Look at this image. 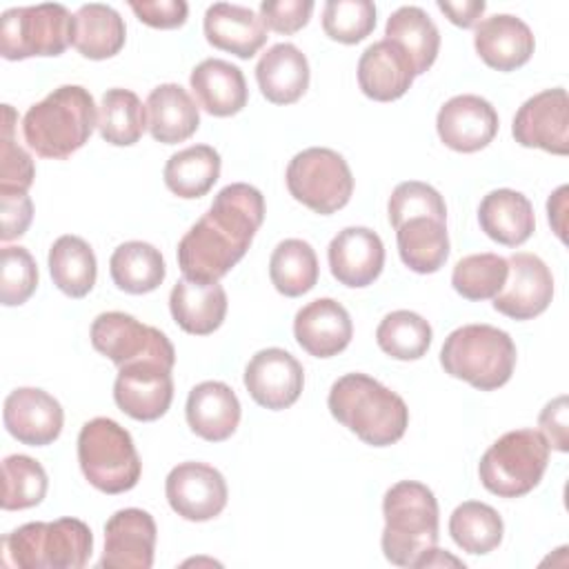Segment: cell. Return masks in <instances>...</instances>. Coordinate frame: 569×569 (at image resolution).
<instances>
[{
  "label": "cell",
  "mask_w": 569,
  "mask_h": 569,
  "mask_svg": "<svg viewBox=\"0 0 569 569\" xmlns=\"http://www.w3.org/2000/svg\"><path fill=\"white\" fill-rule=\"evenodd\" d=\"M264 220L262 193L233 182L222 187L207 213L178 242V267L184 278L218 282L236 267Z\"/></svg>",
  "instance_id": "1"
},
{
  "label": "cell",
  "mask_w": 569,
  "mask_h": 569,
  "mask_svg": "<svg viewBox=\"0 0 569 569\" xmlns=\"http://www.w3.org/2000/svg\"><path fill=\"white\" fill-rule=\"evenodd\" d=\"M327 405L342 427L371 447L398 442L409 425L405 400L367 373H345L338 378L329 389Z\"/></svg>",
  "instance_id": "2"
},
{
  "label": "cell",
  "mask_w": 569,
  "mask_h": 569,
  "mask_svg": "<svg viewBox=\"0 0 569 569\" xmlns=\"http://www.w3.org/2000/svg\"><path fill=\"white\" fill-rule=\"evenodd\" d=\"M98 127V111L89 89L62 84L31 104L22 118V136L40 158L64 160L76 153Z\"/></svg>",
  "instance_id": "3"
},
{
  "label": "cell",
  "mask_w": 569,
  "mask_h": 569,
  "mask_svg": "<svg viewBox=\"0 0 569 569\" xmlns=\"http://www.w3.org/2000/svg\"><path fill=\"white\" fill-rule=\"evenodd\" d=\"M382 553L396 567H416L438 542V500L416 480H400L382 498Z\"/></svg>",
  "instance_id": "4"
},
{
  "label": "cell",
  "mask_w": 569,
  "mask_h": 569,
  "mask_svg": "<svg viewBox=\"0 0 569 569\" xmlns=\"http://www.w3.org/2000/svg\"><path fill=\"white\" fill-rule=\"evenodd\" d=\"M93 551V533L78 518L27 522L2 538V562L18 569H82Z\"/></svg>",
  "instance_id": "5"
},
{
  "label": "cell",
  "mask_w": 569,
  "mask_h": 569,
  "mask_svg": "<svg viewBox=\"0 0 569 569\" xmlns=\"http://www.w3.org/2000/svg\"><path fill=\"white\" fill-rule=\"evenodd\" d=\"M442 369L480 391H493L509 382L516 367L511 336L491 325H465L453 329L440 349Z\"/></svg>",
  "instance_id": "6"
},
{
  "label": "cell",
  "mask_w": 569,
  "mask_h": 569,
  "mask_svg": "<svg viewBox=\"0 0 569 569\" xmlns=\"http://www.w3.org/2000/svg\"><path fill=\"white\" fill-rule=\"evenodd\" d=\"M78 462L89 485L111 496L133 489L142 473L131 433L111 418H93L82 425Z\"/></svg>",
  "instance_id": "7"
},
{
  "label": "cell",
  "mask_w": 569,
  "mask_h": 569,
  "mask_svg": "<svg viewBox=\"0 0 569 569\" xmlns=\"http://www.w3.org/2000/svg\"><path fill=\"white\" fill-rule=\"evenodd\" d=\"M549 445L536 429H513L500 436L480 458L478 476L487 491L520 498L540 485L549 465Z\"/></svg>",
  "instance_id": "8"
},
{
  "label": "cell",
  "mask_w": 569,
  "mask_h": 569,
  "mask_svg": "<svg viewBox=\"0 0 569 569\" xmlns=\"http://www.w3.org/2000/svg\"><path fill=\"white\" fill-rule=\"evenodd\" d=\"M73 16L64 4L13 7L0 16V53L4 60L60 56L71 44Z\"/></svg>",
  "instance_id": "9"
},
{
  "label": "cell",
  "mask_w": 569,
  "mask_h": 569,
  "mask_svg": "<svg viewBox=\"0 0 569 569\" xmlns=\"http://www.w3.org/2000/svg\"><path fill=\"white\" fill-rule=\"evenodd\" d=\"M284 180L289 193L320 216L336 213L353 193V176L347 160L327 147H309L296 153Z\"/></svg>",
  "instance_id": "10"
},
{
  "label": "cell",
  "mask_w": 569,
  "mask_h": 569,
  "mask_svg": "<svg viewBox=\"0 0 569 569\" xmlns=\"http://www.w3.org/2000/svg\"><path fill=\"white\" fill-rule=\"evenodd\" d=\"M91 345L116 367L136 360H158L169 367L176 365L171 340L160 329L142 325L122 311H104L91 322Z\"/></svg>",
  "instance_id": "11"
},
{
  "label": "cell",
  "mask_w": 569,
  "mask_h": 569,
  "mask_svg": "<svg viewBox=\"0 0 569 569\" xmlns=\"http://www.w3.org/2000/svg\"><path fill=\"white\" fill-rule=\"evenodd\" d=\"M171 369L158 360H136L118 367L113 382L118 409L140 422L162 418L173 400Z\"/></svg>",
  "instance_id": "12"
},
{
  "label": "cell",
  "mask_w": 569,
  "mask_h": 569,
  "mask_svg": "<svg viewBox=\"0 0 569 569\" xmlns=\"http://www.w3.org/2000/svg\"><path fill=\"white\" fill-rule=\"evenodd\" d=\"M169 507L184 520L207 522L227 507L224 476L207 462H180L164 482Z\"/></svg>",
  "instance_id": "13"
},
{
  "label": "cell",
  "mask_w": 569,
  "mask_h": 569,
  "mask_svg": "<svg viewBox=\"0 0 569 569\" xmlns=\"http://www.w3.org/2000/svg\"><path fill=\"white\" fill-rule=\"evenodd\" d=\"M511 133L518 144L536 147L556 156L569 153V98L562 87L545 89L513 116Z\"/></svg>",
  "instance_id": "14"
},
{
  "label": "cell",
  "mask_w": 569,
  "mask_h": 569,
  "mask_svg": "<svg viewBox=\"0 0 569 569\" xmlns=\"http://www.w3.org/2000/svg\"><path fill=\"white\" fill-rule=\"evenodd\" d=\"M244 387L253 402L280 411L291 407L305 387L302 365L284 349L269 347L251 356L244 367Z\"/></svg>",
  "instance_id": "15"
},
{
  "label": "cell",
  "mask_w": 569,
  "mask_h": 569,
  "mask_svg": "<svg viewBox=\"0 0 569 569\" xmlns=\"http://www.w3.org/2000/svg\"><path fill=\"white\" fill-rule=\"evenodd\" d=\"M509 262V280L493 298V309L513 320H531L540 316L553 298V276L549 267L527 251H518Z\"/></svg>",
  "instance_id": "16"
},
{
  "label": "cell",
  "mask_w": 569,
  "mask_h": 569,
  "mask_svg": "<svg viewBox=\"0 0 569 569\" xmlns=\"http://www.w3.org/2000/svg\"><path fill=\"white\" fill-rule=\"evenodd\" d=\"M156 520L149 511L127 507L116 511L104 525L102 569H149L156 551Z\"/></svg>",
  "instance_id": "17"
},
{
  "label": "cell",
  "mask_w": 569,
  "mask_h": 569,
  "mask_svg": "<svg viewBox=\"0 0 569 569\" xmlns=\"http://www.w3.org/2000/svg\"><path fill=\"white\" fill-rule=\"evenodd\" d=\"M436 129L445 147L460 153H473L485 149L496 138L498 113L489 100L473 93H462L449 98L440 107Z\"/></svg>",
  "instance_id": "18"
},
{
  "label": "cell",
  "mask_w": 569,
  "mask_h": 569,
  "mask_svg": "<svg viewBox=\"0 0 569 569\" xmlns=\"http://www.w3.org/2000/svg\"><path fill=\"white\" fill-rule=\"evenodd\" d=\"M2 420L7 431L18 442L29 447H44L58 440L64 411L51 393L38 387H18L4 398Z\"/></svg>",
  "instance_id": "19"
},
{
  "label": "cell",
  "mask_w": 569,
  "mask_h": 569,
  "mask_svg": "<svg viewBox=\"0 0 569 569\" xmlns=\"http://www.w3.org/2000/svg\"><path fill=\"white\" fill-rule=\"evenodd\" d=\"M331 276L345 287L371 284L385 267V244L369 227H345L327 249Z\"/></svg>",
  "instance_id": "20"
},
{
  "label": "cell",
  "mask_w": 569,
  "mask_h": 569,
  "mask_svg": "<svg viewBox=\"0 0 569 569\" xmlns=\"http://www.w3.org/2000/svg\"><path fill=\"white\" fill-rule=\"evenodd\" d=\"M293 336L296 342L313 358L338 356L351 342V316L333 298L311 300L296 313Z\"/></svg>",
  "instance_id": "21"
},
{
  "label": "cell",
  "mask_w": 569,
  "mask_h": 569,
  "mask_svg": "<svg viewBox=\"0 0 569 569\" xmlns=\"http://www.w3.org/2000/svg\"><path fill=\"white\" fill-rule=\"evenodd\" d=\"M416 71L405 49L387 38L369 44L358 60L360 91L376 102L402 98L413 84Z\"/></svg>",
  "instance_id": "22"
},
{
  "label": "cell",
  "mask_w": 569,
  "mask_h": 569,
  "mask_svg": "<svg viewBox=\"0 0 569 569\" xmlns=\"http://www.w3.org/2000/svg\"><path fill=\"white\" fill-rule=\"evenodd\" d=\"M473 47L487 67L496 71H513L529 62L536 40L525 20L511 13H496L476 27Z\"/></svg>",
  "instance_id": "23"
},
{
  "label": "cell",
  "mask_w": 569,
  "mask_h": 569,
  "mask_svg": "<svg viewBox=\"0 0 569 569\" xmlns=\"http://www.w3.org/2000/svg\"><path fill=\"white\" fill-rule=\"evenodd\" d=\"M204 38L211 47L229 51L242 60L253 58L267 42V27L249 7L216 2L204 13Z\"/></svg>",
  "instance_id": "24"
},
{
  "label": "cell",
  "mask_w": 569,
  "mask_h": 569,
  "mask_svg": "<svg viewBox=\"0 0 569 569\" xmlns=\"http://www.w3.org/2000/svg\"><path fill=\"white\" fill-rule=\"evenodd\" d=\"M184 413L187 425L196 436L209 442H222L238 429L242 409L227 382L204 380L189 391Z\"/></svg>",
  "instance_id": "25"
},
{
  "label": "cell",
  "mask_w": 569,
  "mask_h": 569,
  "mask_svg": "<svg viewBox=\"0 0 569 569\" xmlns=\"http://www.w3.org/2000/svg\"><path fill=\"white\" fill-rule=\"evenodd\" d=\"M191 91L198 100V104L216 116V118H229L240 113L247 107L249 89L244 82L242 71L220 58H207L200 64L193 67L189 76Z\"/></svg>",
  "instance_id": "26"
},
{
  "label": "cell",
  "mask_w": 569,
  "mask_h": 569,
  "mask_svg": "<svg viewBox=\"0 0 569 569\" xmlns=\"http://www.w3.org/2000/svg\"><path fill=\"white\" fill-rule=\"evenodd\" d=\"M169 309L182 331L209 336L224 322L227 293L220 282H198L182 276L169 293Z\"/></svg>",
  "instance_id": "27"
},
{
  "label": "cell",
  "mask_w": 569,
  "mask_h": 569,
  "mask_svg": "<svg viewBox=\"0 0 569 569\" xmlns=\"http://www.w3.org/2000/svg\"><path fill=\"white\" fill-rule=\"evenodd\" d=\"M256 80L269 102L291 104L300 100L309 87L307 56L291 42H278L260 56Z\"/></svg>",
  "instance_id": "28"
},
{
  "label": "cell",
  "mask_w": 569,
  "mask_h": 569,
  "mask_svg": "<svg viewBox=\"0 0 569 569\" xmlns=\"http://www.w3.org/2000/svg\"><path fill=\"white\" fill-rule=\"evenodd\" d=\"M144 107L149 133L162 144L184 142L200 127L196 100L176 82H164L151 89Z\"/></svg>",
  "instance_id": "29"
},
{
  "label": "cell",
  "mask_w": 569,
  "mask_h": 569,
  "mask_svg": "<svg viewBox=\"0 0 569 569\" xmlns=\"http://www.w3.org/2000/svg\"><path fill=\"white\" fill-rule=\"evenodd\" d=\"M480 229L505 247H520L536 229L533 207L527 196L513 189L489 191L478 207Z\"/></svg>",
  "instance_id": "30"
},
{
  "label": "cell",
  "mask_w": 569,
  "mask_h": 569,
  "mask_svg": "<svg viewBox=\"0 0 569 569\" xmlns=\"http://www.w3.org/2000/svg\"><path fill=\"white\" fill-rule=\"evenodd\" d=\"M127 40V27L120 13L100 2L82 4L73 13L71 47L89 60H107L120 53Z\"/></svg>",
  "instance_id": "31"
},
{
  "label": "cell",
  "mask_w": 569,
  "mask_h": 569,
  "mask_svg": "<svg viewBox=\"0 0 569 569\" xmlns=\"http://www.w3.org/2000/svg\"><path fill=\"white\" fill-rule=\"evenodd\" d=\"M400 260L416 273H436L449 258L447 220L416 216L396 229Z\"/></svg>",
  "instance_id": "32"
},
{
  "label": "cell",
  "mask_w": 569,
  "mask_h": 569,
  "mask_svg": "<svg viewBox=\"0 0 569 569\" xmlns=\"http://www.w3.org/2000/svg\"><path fill=\"white\" fill-rule=\"evenodd\" d=\"M387 40L400 44L409 56L416 76L431 69L440 49V33L429 13L420 7H400L387 18Z\"/></svg>",
  "instance_id": "33"
},
{
  "label": "cell",
  "mask_w": 569,
  "mask_h": 569,
  "mask_svg": "<svg viewBox=\"0 0 569 569\" xmlns=\"http://www.w3.org/2000/svg\"><path fill=\"white\" fill-rule=\"evenodd\" d=\"M113 284L124 293H149L158 289L167 276L162 253L142 240H129L116 247L109 260Z\"/></svg>",
  "instance_id": "34"
},
{
  "label": "cell",
  "mask_w": 569,
  "mask_h": 569,
  "mask_svg": "<svg viewBox=\"0 0 569 569\" xmlns=\"http://www.w3.org/2000/svg\"><path fill=\"white\" fill-rule=\"evenodd\" d=\"M49 273L62 293L69 298H84L96 284V253L80 236L64 233L49 249Z\"/></svg>",
  "instance_id": "35"
},
{
  "label": "cell",
  "mask_w": 569,
  "mask_h": 569,
  "mask_svg": "<svg viewBox=\"0 0 569 569\" xmlns=\"http://www.w3.org/2000/svg\"><path fill=\"white\" fill-rule=\"evenodd\" d=\"M220 153L209 144H191L173 153L164 164V184L184 200L200 198L220 178Z\"/></svg>",
  "instance_id": "36"
},
{
  "label": "cell",
  "mask_w": 569,
  "mask_h": 569,
  "mask_svg": "<svg viewBox=\"0 0 569 569\" xmlns=\"http://www.w3.org/2000/svg\"><path fill=\"white\" fill-rule=\"evenodd\" d=\"M318 258L309 242L300 238H287L276 244L269 258V278L278 293L298 298L311 291L318 282Z\"/></svg>",
  "instance_id": "37"
},
{
  "label": "cell",
  "mask_w": 569,
  "mask_h": 569,
  "mask_svg": "<svg viewBox=\"0 0 569 569\" xmlns=\"http://www.w3.org/2000/svg\"><path fill=\"white\" fill-rule=\"evenodd\" d=\"M449 533L462 551L485 556L502 542L505 525L491 505L467 500L453 509L449 518Z\"/></svg>",
  "instance_id": "38"
},
{
  "label": "cell",
  "mask_w": 569,
  "mask_h": 569,
  "mask_svg": "<svg viewBox=\"0 0 569 569\" xmlns=\"http://www.w3.org/2000/svg\"><path fill=\"white\" fill-rule=\"evenodd\" d=\"M147 129V109L129 89H109L100 100L98 131L113 147L136 144Z\"/></svg>",
  "instance_id": "39"
},
{
  "label": "cell",
  "mask_w": 569,
  "mask_h": 569,
  "mask_svg": "<svg viewBox=\"0 0 569 569\" xmlns=\"http://www.w3.org/2000/svg\"><path fill=\"white\" fill-rule=\"evenodd\" d=\"M376 342L393 360H418L431 347V325L416 311L398 309L380 320Z\"/></svg>",
  "instance_id": "40"
},
{
  "label": "cell",
  "mask_w": 569,
  "mask_h": 569,
  "mask_svg": "<svg viewBox=\"0 0 569 569\" xmlns=\"http://www.w3.org/2000/svg\"><path fill=\"white\" fill-rule=\"evenodd\" d=\"M507 276V258L498 253H471L456 262L451 271V284L456 293L467 300H489L502 291Z\"/></svg>",
  "instance_id": "41"
},
{
  "label": "cell",
  "mask_w": 569,
  "mask_h": 569,
  "mask_svg": "<svg viewBox=\"0 0 569 569\" xmlns=\"http://www.w3.org/2000/svg\"><path fill=\"white\" fill-rule=\"evenodd\" d=\"M47 471L44 467L22 453L7 456L2 460V509L20 511L31 509L47 496Z\"/></svg>",
  "instance_id": "42"
},
{
  "label": "cell",
  "mask_w": 569,
  "mask_h": 569,
  "mask_svg": "<svg viewBox=\"0 0 569 569\" xmlns=\"http://www.w3.org/2000/svg\"><path fill=\"white\" fill-rule=\"evenodd\" d=\"M325 33L342 44H356L376 29V4L371 0H329L322 9Z\"/></svg>",
  "instance_id": "43"
},
{
  "label": "cell",
  "mask_w": 569,
  "mask_h": 569,
  "mask_svg": "<svg viewBox=\"0 0 569 569\" xmlns=\"http://www.w3.org/2000/svg\"><path fill=\"white\" fill-rule=\"evenodd\" d=\"M38 287V267L24 247H2L0 251V302L4 307L24 305Z\"/></svg>",
  "instance_id": "44"
},
{
  "label": "cell",
  "mask_w": 569,
  "mask_h": 569,
  "mask_svg": "<svg viewBox=\"0 0 569 569\" xmlns=\"http://www.w3.org/2000/svg\"><path fill=\"white\" fill-rule=\"evenodd\" d=\"M389 222L398 229L405 220L416 216H431L438 220H447V204L442 196L427 182L407 180L400 182L389 196Z\"/></svg>",
  "instance_id": "45"
},
{
  "label": "cell",
  "mask_w": 569,
  "mask_h": 569,
  "mask_svg": "<svg viewBox=\"0 0 569 569\" xmlns=\"http://www.w3.org/2000/svg\"><path fill=\"white\" fill-rule=\"evenodd\" d=\"M2 142H0V160H2V173H0V189H18L27 191L33 184L36 167L31 156L13 140V127L18 122V113L11 104H2Z\"/></svg>",
  "instance_id": "46"
},
{
  "label": "cell",
  "mask_w": 569,
  "mask_h": 569,
  "mask_svg": "<svg viewBox=\"0 0 569 569\" xmlns=\"http://www.w3.org/2000/svg\"><path fill=\"white\" fill-rule=\"evenodd\" d=\"M313 13L311 0H262L260 2V18L267 29L276 33L291 36L307 27Z\"/></svg>",
  "instance_id": "47"
},
{
  "label": "cell",
  "mask_w": 569,
  "mask_h": 569,
  "mask_svg": "<svg viewBox=\"0 0 569 569\" xmlns=\"http://www.w3.org/2000/svg\"><path fill=\"white\" fill-rule=\"evenodd\" d=\"M0 216H2L0 240L9 242L13 238H20L29 229L33 218V202L27 196V191L0 189Z\"/></svg>",
  "instance_id": "48"
},
{
  "label": "cell",
  "mask_w": 569,
  "mask_h": 569,
  "mask_svg": "<svg viewBox=\"0 0 569 569\" xmlns=\"http://www.w3.org/2000/svg\"><path fill=\"white\" fill-rule=\"evenodd\" d=\"M129 7L140 22L153 29H178L189 13L184 0H131Z\"/></svg>",
  "instance_id": "49"
},
{
  "label": "cell",
  "mask_w": 569,
  "mask_h": 569,
  "mask_svg": "<svg viewBox=\"0 0 569 569\" xmlns=\"http://www.w3.org/2000/svg\"><path fill=\"white\" fill-rule=\"evenodd\" d=\"M567 396H558L551 402L545 405L540 411L538 425L540 433L545 436L547 445L553 447L556 451H567L569 449V420H567Z\"/></svg>",
  "instance_id": "50"
},
{
  "label": "cell",
  "mask_w": 569,
  "mask_h": 569,
  "mask_svg": "<svg viewBox=\"0 0 569 569\" xmlns=\"http://www.w3.org/2000/svg\"><path fill=\"white\" fill-rule=\"evenodd\" d=\"M438 9L453 22L456 27L471 29L478 24L480 16L485 13L487 4L482 0H462V2H449V0H438Z\"/></svg>",
  "instance_id": "51"
},
{
  "label": "cell",
  "mask_w": 569,
  "mask_h": 569,
  "mask_svg": "<svg viewBox=\"0 0 569 569\" xmlns=\"http://www.w3.org/2000/svg\"><path fill=\"white\" fill-rule=\"evenodd\" d=\"M567 193H569V189H567V184H562V187H558L551 196H549V200H547V213H549V222H551V227H553V231H556V236L565 242V211H567Z\"/></svg>",
  "instance_id": "52"
}]
</instances>
